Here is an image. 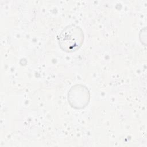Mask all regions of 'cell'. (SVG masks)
<instances>
[{
    "label": "cell",
    "instance_id": "1",
    "mask_svg": "<svg viewBox=\"0 0 147 147\" xmlns=\"http://www.w3.org/2000/svg\"><path fill=\"white\" fill-rule=\"evenodd\" d=\"M60 47L64 51L74 52L78 49L83 42V33L81 28L75 25L66 26L57 37Z\"/></svg>",
    "mask_w": 147,
    "mask_h": 147
},
{
    "label": "cell",
    "instance_id": "2",
    "mask_svg": "<svg viewBox=\"0 0 147 147\" xmlns=\"http://www.w3.org/2000/svg\"><path fill=\"white\" fill-rule=\"evenodd\" d=\"M83 86H81V87H79V85H77L76 87L72 88V91H70L68 93V98L69 100V102H72V106L74 107L76 106V108L78 107V108L79 107H83V106H85V105L87 104V100L88 101V98L87 96H81L87 92H88V90L86 88L83 87ZM88 95V94L84 95L83 96Z\"/></svg>",
    "mask_w": 147,
    "mask_h": 147
}]
</instances>
